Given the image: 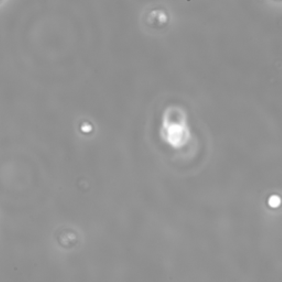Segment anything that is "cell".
I'll list each match as a JSON object with an SVG mask.
<instances>
[{
    "label": "cell",
    "mask_w": 282,
    "mask_h": 282,
    "mask_svg": "<svg viewBox=\"0 0 282 282\" xmlns=\"http://www.w3.org/2000/svg\"><path fill=\"white\" fill-rule=\"evenodd\" d=\"M268 203L272 208H280V205L282 203V200H281L280 196H278V195H272V196H270Z\"/></svg>",
    "instance_id": "obj_1"
}]
</instances>
